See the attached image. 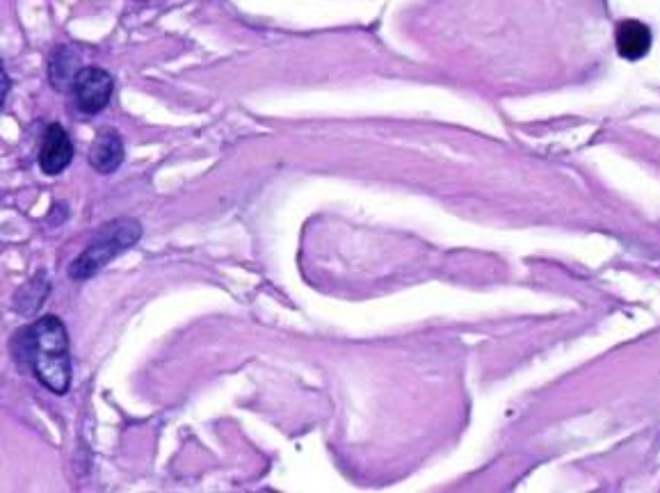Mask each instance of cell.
<instances>
[{"instance_id":"cell-1","label":"cell","mask_w":660,"mask_h":493,"mask_svg":"<svg viewBox=\"0 0 660 493\" xmlns=\"http://www.w3.org/2000/svg\"><path fill=\"white\" fill-rule=\"evenodd\" d=\"M23 359L37 377L55 395H64L71 386V350L69 334L58 315H42L21 334Z\"/></svg>"},{"instance_id":"cell-2","label":"cell","mask_w":660,"mask_h":493,"mask_svg":"<svg viewBox=\"0 0 660 493\" xmlns=\"http://www.w3.org/2000/svg\"><path fill=\"white\" fill-rule=\"evenodd\" d=\"M142 238V224L133 217H117L103 224L94 240L69 268V277L74 281H85L99 274L110 261H115L126 249L135 247Z\"/></svg>"},{"instance_id":"cell-3","label":"cell","mask_w":660,"mask_h":493,"mask_svg":"<svg viewBox=\"0 0 660 493\" xmlns=\"http://www.w3.org/2000/svg\"><path fill=\"white\" fill-rule=\"evenodd\" d=\"M71 92L80 112L85 115H99L101 110L108 108L115 92V78L101 67H83L71 83Z\"/></svg>"},{"instance_id":"cell-4","label":"cell","mask_w":660,"mask_h":493,"mask_svg":"<svg viewBox=\"0 0 660 493\" xmlns=\"http://www.w3.org/2000/svg\"><path fill=\"white\" fill-rule=\"evenodd\" d=\"M74 160V142L60 124L46 128L42 149H39V167L46 176H58Z\"/></svg>"},{"instance_id":"cell-5","label":"cell","mask_w":660,"mask_h":493,"mask_svg":"<svg viewBox=\"0 0 660 493\" xmlns=\"http://www.w3.org/2000/svg\"><path fill=\"white\" fill-rule=\"evenodd\" d=\"M124 163V140L115 128H101L99 135L94 137L90 149V165L96 172L108 176L117 172Z\"/></svg>"},{"instance_id":"cell-6","label":"cell","mask_w":660,"mask_h":493,"mask_svg":"<svg viewBox=\"0 0 660 493\" xmlns=\"http://www.w3.org/2000/svg\"><path fill=\"white\" fill-rule=\"evenodd\" d=\"M615 42H617V53L622 55L624 60L631 62L642 60L651 48V30L642 21L626 19L617 26Z\"/></svg>"},{"instance_id":"cell-7","label":"cell","mask_w":660,"mask_h":493,"mask_svg":"<svg viewBox=\"0 0 660 493\" xmlns=\"http://www.w3.org/2000/svg\"><path fill=\"white\" fill-rule=\"evenodd\" d=\"M46 279V274H37L35 279L30 281V284L21 290L19 297H16V311H21V313H32L37 309V306H42L44 304V299L48 295V290H42V293H37V288L39 284H42V281Z\"/></svg>"},{"instance_id":"cell-8","label":"cell","mask_w":660,"mask_h":493,"mask_svg":"<svg viewBox=\"0 0 660 493\" xmlns=\"http://www.w3.org/2000/svg\"><path fill=\"white\" fill-rule=\"evenodd\" d=\"M0 76H3V101H5V96H7V92H10V78H7V74H5V71H3V74H0Z\"/></svg>"}]
</instances>
